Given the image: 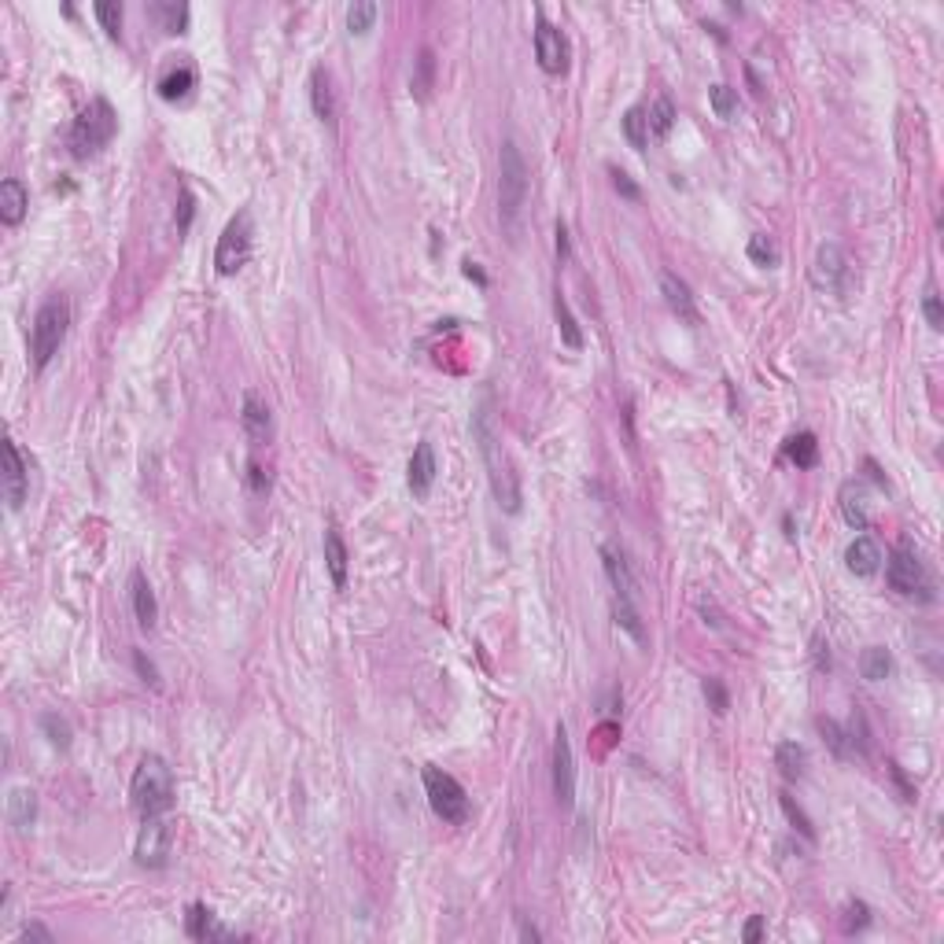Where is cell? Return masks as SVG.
<instances>
[{
	"label": "cell",
	"instance_id": "cell-1",
	"mask_svg": "<svg viewBox=\"0 0 944 944\" xmlns=\"http://www.w3.org/2000/svg\"><path fill=\"white\" fill-rule=\"evenodd\" d=\"M528 189H532V173L528 163H524L520 148L513 137L502 141L498 152V222L509 233V240H516L520 233V218H524V203H528Z\"/></svg>",
	"mask_w": 944,
	"mask_h": 944
},
{
	"label": "cell",
	"instance_id": "cell-2",
	"mask_svg": "<svg viewBox=\"0 0 944 944\" xmlns=\"http://www.w3.org/2000/svg\"><path fill=\"white\" fill-rule=\"evenodd\" d=\"M472 436L480 439V454L487 462V476H491V491L498 498V506L506 513H520V483H516V472L506 458V450L495 436V417L487 406L476 410V421H472Z\"/></svg>",
	"mask_w": 944,
	"mask_h": 944
},
{
	"label": "cell",
	"instance_id": "cell-3",
	"mask_svg": "<svg viewBox=\"0 0 944 944\" xmlns=\"http://www.w3.org/2000/svg\"><path fill=\"white\" fill-rule=\"evenodd\" d=\"M119 133V115L115 108L103 96L89 100V108L75 119L71 126V137H66V145H71V155L75 159H93L100 148H108Z\"/></svg>",
	"mask_w": 944,
	"mask_h": 944
},
{
	"label": "cell",
	"instance_id": "cell-4",
	"mask_svg": "<svg viewBox=\"0 0 944 944\" xmlns=\"http://www.w3.org/2000/svg\"><path fill=\"white\" fill-rule=\"evenodd\" d=\"M129 800L141 816H163L173 804V772L166 767L163 756H145L137 763L133 782H129Z\"/></svg>",
	"mask_w": 944,
	"mask_h": 944
},
{
	"label": "cell",
	"instance_id": "cell-5",
	"mask_svg": "<svg viewBox=\"0 0 944 944\" xmlns=\"http://www.w3.org/2000/svg\"><path fill=\"white\" fill-rule=\"evenodd\" d=\"M66 329H71V306H66L63 296H52L49 303H41V310L33 313V325H30V355H33V366L45 369L66 340Z\"/></svg>",
	"mask_w": 944,
	"mask_h": 944
},
{
	"label": "cell",
	"instance_id": "cell-6",
	"mask_svg": "<svg viewBox=\"0 0 944 944\" xmlns=\"http://www.w3.org/2000/svg\"><path fill=\"white\" fill-rule=\"evenodd\" d=\"M425 793H428V804H432V812L443 819V823H465L469 819V793H465V786L454 779V775H446L443 767H436V763H428L425 767Z\"/></svg>",
	"mask_w": 944,
	"mask_h": 944
},
{
	"label": "cell",
	"instance_id": "cell-7",
	"mask_svg": "<svg viewBox=\"0 0 944 944\" xmlns=\"http://www.w3.org/2000/svg\"><path fill=\"white\" fill-rule=\"evenodd\" d=\"M251 236H255V225H251L248 211H240L236 218H229V225L218 236V248H215V269L222 277L240 273L243 262L251 259Z\"/></svg>",
	"mask_w": 944,
	"mask_h": 944
},
{
	"label": "cell",
	"instance_id": "cell-8",
	"mask_svg": "<svg viewBox=\"0 0 944 944\" xmlns=\"http://www.w3.org/2000/svg\"><path fill=\"white\" fill-rule=\"evenodd\" d=\"M808 277H812V285L819 292H830L837 299H845L852 292V262H849V255L842 248H837V243H823V248L816 251Z\"/></svg>",
	"mask_w": 944,
	"mask_h": 944
},
{
	"label": "cell",
	"instance_id": "cell-9",
	"mask_svg": "<svg viewBox=\"0 0 944 944\" xmlns=\"http://www.w3.org/2000/svg\"><path fill=\"white\" fill-rule=\"evenodd\" d=\"M173 849V823L163 816H145V826L137 834V863L141 867H166Z\"/></svg>",
	"mask_w": 944,
	"mask_h": 944
},
{
	"label": "cell",
	"instance_id": "cell-10",
	"mask_svg": "<svg viewBox=\"0 0 944 944\" xmlns=\"http://www.w3.org/2000/svg\"><path fill=\"white\" fill-rule=\"evenodd\" d=\"M886 576H889V587H893L896 594H919V590L930 587L926 569H922V561H919V553H915L912 543H900V546L893 550Z\"/></svg>",
	"mask_w": 944,
	"mask_h": 944
},
{
	"label": "cell",
	"instance_id": "cell-11",
	"mask_svg": "<svg viewBox=\"0 0 944 944\" xmlns=\"http://www.w3.org/2000/svg\"><path fill=\"white\" fill-rule=\"evenodd\" d=\"M535 59H539V66L546 75H565L569 71V41H565V33L557 30L553 22L543 19V12L535 19Z\"/></svg>",
	"mask_w": 944,
	"mask_h": 944
},
{
	"label": "cell",
	"instance_id": "cell-12",
	"mask_svg": "<svg viewBox=\"0 0 944 944\" xmlns=\"http://www.w3.org/2000/svg\"><path fill=\"white\" fill-rule=\"evenodd\" d=\"M553 797L565 808L576 800V760H572V742H569L565 723H557V734H553Z\"/></svg>",
	"mask_w": 944,
	"mask_h": 944
},
{
	"label": "cell",
	"instance_id": "cell-13",
	"mask_svg": "<svg viewBox=\"0 0 944 944\" xmlns=\"http://www.w3.org/2000/svg\"><path fill=\"white\" fill-rule=\"evenodd\" d=\"M436 450H432V443L428 439H421L413 446V458H410V469H406V483H410V491L417 495V498H428V491H432V483H436Z\"/></svg>",
	"mask_w": 944,
	"mask_h": 944
},
{
	"label": "cell",
	"instance_id": "cell-14",
	"mask_svg": "<svg viewBox=\"0 0 944 944\" xmlns=\"http://www.w3.org/2000/svg\"><path fill=\"white\" fill-rule=\"evenodd\" d=\"M4 502L8 509H22L26 502V462L12 439H4Z\"/></svg>",
	"mask_w": 944,
	"mask_h": 944
},
{
	"label": "cell",
	"instance_id": "cell-15",
	"mask_svg": "<svg viewBox=\"0 0 944 944\" xmlns=\"http://www.w3.org/2000/svg\"><path fill=\"white\" fill-rule=\"evenodd\" d=\"M845 569H849L852 576H860V579H870L874 572L882 569V550H878V543L867 539V535H856V539L849 543V550H845Z\"/></svg>",
	"mask_w": 944,
	"mask_h": 944
},
{
	"label": "cell",
	"instance_id": "cell-16",
	"mask_svg": "<svg viewBox=\"0 0 944 944\" xmlns=\"http://www.w3.org/2000/svg\"><path fill=\"white\" fill-rule=\"evenodd\" d=\"M4 816L12 823L15 834H30V826L38 823V793L30 786H15L8 793V804H4Z\"/></svg>",
	"mask_w": 944,
	"mask_h": 944
},
{
	"label": "cell",
	"instance_id": "cell-17",
	"mask_svg": "<svg viewBox=\"0 0 944 944\" xmlns=\"http://www.w3.org/2000/svg\"><path fill=\"white\" fill-rule=\"evenodd\" d=\"M602 561H605V572H609V583H613V590H616V598H623V602H635V576H631V569H627V561H623V553H620V546L616 543H605L602 546Z\"/></svg>",
	"mask_w": 944,
	"mask_h": 944
},
{
	"label": "cell",
	"instance_id": "cell-18",
	"mask_svg": "<svg viewBox=\"0 0 944 944\" xmlns=\"http://www.w3.org/2000/svg\"><path fill=\"white\" fill-rule=\"evenodd\" d=\"M660 292H664V299H668L672 313H679V318H683L686 325H697V322H701V318H697V303H693V296H690V285L683 281V277H675V273H660Z\"/></svg>",
	"mask_w": 944,
	"mask_h": 944
},
{
	"label": "cell",
	"instance_id": "cell-19",
	"mask_svg": "<svg viewBox=\"0 0 944 944\" xmlns=\"http://www.w3.org/2000/svg\"><path fill=\"white\" fill-rule=\"evenodd\" d=\"M325 569H329V579L336 590L347 587V569H351V553H347V543L340 535L336 524L325 528Z\"/></svg>",
	"mask_w": 944,
	"mask_h": 944
},
{
	"label": "cell",
	"instance_id": "cell-20",
	"mask_svg": "<svg viewBox=\"0 0 944 944\" xmlns=\"http://www.w3.org/2000/svg\"><path fill=\"white\" fill-rule=\"evenodd\" d=\"M310 103H313V115L325 126H336V93H332V78L325 66H313L310 71Z\"/></svg>",
	"mask_w": 944,
	"mask_h": 944
},
{
	"label": "cell",
	"instance_id": "cell-21",
	"mask_svg": "<svg viewBox=\"0 0 944 944\" xmlns=\"http://www.w3.org/2000/svg\"><path fill=\"white\" fill-rule=\"evenodd\" d=\"M185 930H189L192 940H233V937H236V933H229V930L215 919V912H211L207 904H192V907H189Z\"/></svg>",
	"mask_w": 944,
	"mask_h": 944
},
{
	"label": "cell",
	"instance_id": "cell-22",
	"mask_svg": "<svg viewBox=\"0 0 944 944\" xmlns=\"http://www.w3.org/2000/svg\"><path fill=\"white\" fill-rule=\"evenodd\" d=\"M129 594H133V613H137V623L152 631L155 620H159V605H155V594H152V583L145 579V572L137 569L129 576Z\"/></svg>",
	"mask_w": 944,
	"mask_h": 944
},
{
	"label": "cell",
	"instance_id": "cell-23",
	"mask_svg": "<svg viewBox=\"0 0 944 944\" xmlns=\"http://www.w3.org/2000/svg\"><path fill=\"white\" fill-rule=\"evenodd\" d=\"M26 207H30V196H26V185L19 178H4L0 181V222L4 225H19L26 218Z\"/></svg>",
	"mask_w": 944,
	"mask_h": 944
},
{
	"label": "cell",
	"instance_id": "cell-24",
	"mask_svg": "<svg viewBox=\"0 0 944 944\" xmlns=\"http://www.w3.org/2000/svg\"><path fill=\"white\" fill-rule=\"evenodd\" d=\"M243 428H248L255 439H269L273 436V410L259 392L243 395Z\"/></svg>",
	"mask_w": 944,
	"mask_h": 944
},
{
	"label": "cell",
	"instance_id": "cell-25",
	"mask_svg": "<svg viewBox=\"0 0 944 944\" xmlns=\"http://www.w3.org/2000/svg\"><path fill=\"white\" fill-rule=\"evenodd\" d=\"M842 513H845V520H849V528H856V532H867V524H870V513H867V495H863V487L856 483V480H849V483H842Z\"/></svg>",
	"mask_w": 944,
	"mask_h": 944
},
{
	"label": "cell",
	"instance_id": "cell-26",
	"mask_svg": "<svg viewBox=\"0 0 944 944\" xmlns=\"http://www.w3.org/2000/svg\"><path fill=\"white\" fill-rule=\"evenodd\" d=\"M553 318H557V332H561V343L569 347V351H583V329H579V322L572 318L569 299H565L561 292L553 296Z\"/></svg>",
	"mask_w": 944,
	"mask_h": 944
},
{
	"label": "cell",
	"instance_id": "cell-27",
	"mask_svg": "<svg viewBox=\"0 0 944 944\" xmlns=\"http://www.w3.org/2000/svg\"><path fill=\"white\" fill-rule=\"evenodd\" d=\"M432 85H436V56L432 49H421L413 59V75H410V93L417 100H428L432 96Z\"/></svg>",
	"mask_w": 944,
	"mask_h": 944
},
{
	"label": "cell",
	"instance_id": "cell-28",
	"mask_svg": "<svg viewBox=\"0 0 944 944\" xmlns=\"http://www.w3.org/2000/svg\"><path fill=\"white\" fill-rule=\"evenodd\" d=\"M196 85V71L192 66H173L170 75H163L159 78V100H166V103H173V100H185L189 96V89Z\"/></svg>",
	"mask_w": 944,
	"mask_h": 944
},
{
	"label": "cell",
	"instance_id": "cell-29",
	"mask_svg": "<svg viewBox=\"0 0 944 944\" xmlns=\"http://www.w3.org/2000/svg\"><path fill=\"white\" fill-rule=\"evenodd\" d=\"M786 458L797 465V469H812L819 462V443L812 432H797L786 439Z\"/></svg>",
	"mask_w": 944,
	"mask_h": 944
},
{
	"label": "cell",
	"instance_id": "cell-30",
	"mask_svg": "<svg viewBox=\"0 0 944 944\" xmlns=\"http://www.w3.org/2000/svg\"><path fill=\"white\" fill-rule=\"evenodd\" d=\"M860 672H863V679H870V683L889 679V675H893V653H889L886 646H870V649L863 653V660H860Z\"/></svg>",
	"mask_w": 944,
	"mask_h": 944
},
{
	"label": "cell",
	"instance_id": "cell-31",
	"mask_svg": "<svg viewBox=\"0 0 944 944\" xmlns=\"http://www.w3.org/2000/svg\"><path fill=\"white\" fill-rule=\"evenodd\" d=\"M775 763H779V772H782L786 779H800V775H804V763H808V756H804V745H797V742H782V745L775 749Z\"/></svg>",
	"mask_w": 944,
	"mask_h": 944
},
{
	"label": "cell",
	"instance_id": "cell-32",
	"mask_svg": "<svg viewBox=\"0 0 944 944\" xmlns=\"http://www.w3.org/2000/svg\"><path fill=\"white\" fill-rule=\"evenodd\" d=\"M623 137H627V145L639 148V152L649 145V115L642 108H631L623 115Z\"/></svg>",
	"mask_w": 944,
	"mask_h": 944
},
{
	"label": "cell",
	"instance_id": "cell-33",
	"mask_svg": "<svg viewBox=\"0 0 944 944\" xmlns=\"http://www.w3.org/2000/svg\"><path fill=\"white\" fill-rule=\"evenodd\" d=\"M709 103H712L716 119H723V122H730L734 115H738V93H734L730 85H723V82H716L709 89Z\"/></svg>",
	"mask_w": 944,
	"mask_h": 944
},
{
	"label": "cell",
	"instance_id": "cell-34",
	"mask_svg": "<svg viewBox=\"0 0 944 944\" xmlns=\"http://www.w3.org/2000/svg\"><path fill=\"white\" fill-rule=\"evenodd\" d=\"M376 15H380V8L373 4V0H355V4L347 8V30H351V33H369Z\"/></svg>",
	"mask_w": 944,
	"mask_h": 944
},
{
	"label": "cell",
	"instance_id": "cell-35",
	"mask_svg": "<svg viewBox=\"0 0 944 944\" xmlns=\"http://www.w3.org/2000/svg\"><path fill=\"white\" fill-rule=\"evenodd\" d=\"M649 115V133H657V137H668L672 133V126H675V103L668 100V96H660L653 108L646 111Z\"/></svg>",
	"mask_w": 944,
	"mask_h": 944
},
{
	"label": "cell",
	"instance_id": "cell-36",
	"mask_svg": "<svg viewBox=\"0 0 944 944\" xmlns=\"http://www.w3.org/2000/svg\"><path fill=\"white\" fill-rule=\"evenodd\" d=\"M819 730L826 734V742H830V749H834L837 756H852V753H856V738H852V734H849L842 723L819 719Z\"/></svg>",
	"mask_w": 944,
	"mask_h": 944
},
{
	"label": "cell",
	"instance_id": "cell-37",
	"mask_svg": "<svg viewBox=\"0 0 944 944\" xmlns=\"http://www.w3.org/2000/svg\"><path fill=\"white\" fill-rule=\"evenodd\" d=\"M613 616H616V623H620L623 631L631 635L635 642H642V639H646V631H642V620H639V609H635V602H623V598H616V605H613Z\"/></svg>",
	"mask_w": 944,
	"mask_h": 944
},
{
	"label": "cell",
	"instance_id": "cell-38",
	"mask_svg": "<svg viewBox=\"0 0 944 944\" xmlns=\"http://www.w3.org/2000/svg\"><path fill=\"white\" fill-rule=\"evenodd\" d=\"M749 259L756 262V266H779V248H775V240L767 236V233H756V236H749Z\"/></svg>",
	"mask_w": 944,
	"mask_h": 944
},
{
	"label": "cell",
	"instance_id": "cell-39",
	"mask_svg": "<svg viewBox=\"0 0 944 944\" xmlns=\"http://www.w3.org/2000/svg\"><path fill=\"white\" fill-rule=\"evenodd\" d=\"M93 12H96V19H100V26H103L108 38H122V4H115V0H100Z\"/></svg>",
	"mask_w": 944,
	"mask_h": 944
},
{
	"label": "cell",
	"instance_id": "cell-40",
	"mask_svg": "<svg viewBox=\"0 0 944 944\" xmlns=\"http://www.w3.org/2000/svg\"><path fill=\"white\" fill-rule=\"evenodd\" d=\"M155 15L163 19L166 33H185L189 30V4H155Z\"/></svg>",
	"mask_w": 944,
	"mask_h": 944
},
{
	"label": "cell",
	"instance_id": "cell-41",
	"mask_svg": "<svg viewBox=\"0 0 944 944\" xmlns=\"http://www.w3.org/2000/svg\"><path fill=\"white\" fill-rule=\"evenodd\" d=\"M41 730L49 734V742H52L56 749H66V745H71V723H66L63 716L45 712V716H41Z\"/></svg>",
	"mask_w": 944,
	"mask_h": 944
},
{
	"label": "cell",
	"instance_id": "cell-42",
	"mask_svg": "<svg viewBox=\"0 0 944 944\" xmlns=\"http://www.w3.org/2000/svg\"><path fill=\"white\" fill-rule=\"evenodd\" d=\"M870 922V907L863 904V900H852L849 907H845V933H856V930H863Z\"/></svg>",
	"mask_w": 944,
	"mask_h": 944
},
{
	"label": "cell",
	"instance_id": "cell-43",
	"mask_svg": "<svg viewBox=\"0 0 944 944\" xmlns=\"http://www.w3.org/2000/svg\"><path fill=\"white\" fill-rule=\"evenodd\" d=\"M779 800H782V812L790 816V823H793V826H797V830H800L804 837H816V830H812V823H808V816H804V812L797 808V804H793V797H790V793H782Z\"/></svg>",
	"mask_w": 944,
	"mask_h": 944
},
{
	"label": "cell",
	"instance_id": "cell-44",
	"mask_svg": "<svg viewBox=\"0 0 944 944\" xmlns=\"http://www.w3.org/2000/svg\"><path fill=\"white\" fill-rule=\"evenodd\" d=\"M705 697H709V705H712V712L716 716H723L727 709H730V697H727V690H723V683L719 679H705Z\"/></svg>",
	"mask_w": 944,
	"mask_h": 944
},
{
	"label": "cell",
	"instance_id": "cell-45",
	"mask_svg": "<svg viewBox=\"0 0 944 944\" xmlns=\"http://www.w3.org/2000/svg\"><path fill=\"white\" fill-rule=\"evenodd\" d=\"M922 313H926V322H930V329L933 332H940L944 329V313H940V296L933 292V288H926V296H922Z\"/></svg>",
	"mask_w": 944,
	"mask_h": 944
},
{
	"label": "cell",
	"instance_id": "cell-46",
	"mask_svg": "<svg viewBox=\"0 0 944 944\" xmlns=\"http://www.w3.org/2000/svg\"><path fill=\"white\" fill-rule=\"evenodd\" d=\"M133 664H137V672H141V679H145L148 686H159V672H155V664H152V660H148L141 649L133 653Z\"/></svg>",
	"mask_w": 944,
	"mask_h": 944
},
{
	"label": "cell",
	"instance_id": "cell-47",
	"mask_svg": "<svg viewBox=\"0 0 944 944\" xmlns=\"http://www.w3.org/2000/svg\"><path fill=\"white\" fill-rule=\"evenodd\" d=\"M248 483H251V491H255V495H269V476L262 472L259 462L248 465Z\"/></svg>",
	"mask_w": 944,
	"mask_h": 944
},
{
	"label": "cell",
	"instance_id": "cell-48",
	"mask_svg": "<svg viewBox=\"0 0 944 944\" xmlns=\"http://www.w3.org/2000/svg\"><path fill=\"white\" fill-rule=\"evenodd\" d=\"M613 185H616V192H620V196H627V199H639V185H635L631 178H627L623 170H616V166H613Z\"/></svg>",
	"mask_w": 944,
	"mask_h": 944
},
{
	"label": "cell",
	"instance_id": "cell-49",
	"mask_svg": "<svg viewBox=\"0 0 944 944\" xmlns=\"http://www.w3.org/2000/svg\"><path fill=\"white\" fill-rule=\"evenodd\" d=\"M192 192L189 189H181V218H178V233H189V225H192Z\"/></svg>",
	"mask_w": 944,
	"mask_h": 944
},
{
	"label": "cell",
	"instance_id": "cell-50",
	"mask_svg": "<svg viewBox=\"0 0 944 944\" xmlns=\"http://www.w3.org/2000/svg\"><path fill=\"white\" fill-rule=\"evenodd\" d=\"M19 940H45V944H52V933H49L45 926H38V922H30V926L19 933Z\"/></svg>",
	"mask_w": 944,
	"mask_h": 944
},
{
	"label": "cell",
	"instance_id": "cell-51",
	"mask_svg": "<svg viewBox=\"0 0 944 944\" xmlns=\"http://www.w3.org/2000/svg\"><path fill=\"white\" fill-rule=\"evenodd\" d=\"M553 236H557V259H569V229H565V222H557V229H553Z\"/></svg>",
	"mask_w": 944,
	"mask_h": 944
},
{
	"label": "cell",
	"instance_id": "cell-52",
	"mask_svg": "<svg viewBox=\"0 0 944 944\" xmlns=\"http://www.w3.org/2000/svg\"><path fill=\"white\" fill-rule=\"evenodd\" d=\"M742 937H745L749 944H756V940L763 937V919H760V915H753V919L745 922V930H742Z\"/></svg>",
	"mask_w": 944,
	"mask_h": 944
},
{
	"label": "cell",
	"instance_id": "cell-53",
	"mask_svg": "<svg viewBox=\"0 0 944 944\" xmlns=\"http://www.w3.org/2000/svg\"><path fill=\"white\" fill-rule=\"evenodd\" d=\"M462 273L469 277V281H476V285H487V273H483V269H480L472 259H469V262H462Z\"/></svg>",
	"mask_w": 944,
	"mask_h": 944
},
{
	"label": "cell",
	"instance_id": "cell-54",
	"mask_svg": "<svg viewBox=\"0 0 944 944\" xmlns=\"http://www.w3.org/2000/svg\"><path fill=\"white\" fill-rule=\"evenodd\" d=\"M816 664H819V672H826L830 668V653H826V646L816 639Z\"/></svg>",
	"mask_w": 944,
	"mask_h": 944
},
{
	"label": "cell",
	"instance_id": "cell-55",
	"mask_svg": "<svg viewBox=\"0 0 944 944\" xmlns=\"http://www.w3.org/2000/svg\"><path fill=\"white\" fill-rule=\"evenodd\" d=\"M867 472H870V480H874V483H878V487H886V476H882V469H878V465H874V462H867Z\"/></svg>",
	"mask_w": 944,
	"mask_h": 944
},
{
	"label": "cell",
	"instance_id": "cell-56",
	"mask_svg": "<svg viewBox=\"0 0 944 944\" xmlns=\"http://www.w3.org/2000/svg\"><path fill=\"white\" fill-rule=\"evenodd\" d=\"M520 937L524 940H539V930L535 926H520Z\"/></svg>",
	"mask_w": 944,
	"mask_h": 944
}]
</instances>
